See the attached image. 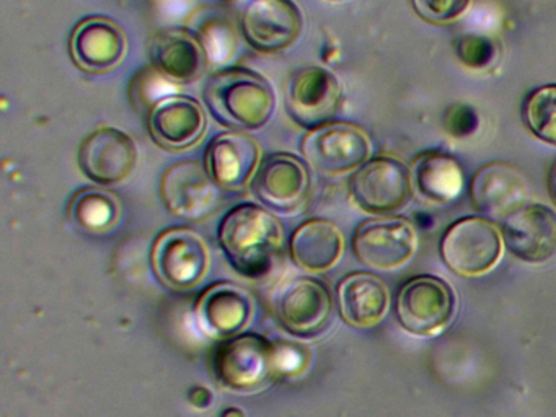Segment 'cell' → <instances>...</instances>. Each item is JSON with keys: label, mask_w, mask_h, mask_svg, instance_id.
Instances as JSON below:
<instances>
[{"label": "cell", "mask_w": 556, "mask_h": 417, "mask_svg": "<svg viewBox=\"0 0 556 417\" xmlns=\"http://www.w3.org/2000/svg\"><path fill=\"white\" fill-rule=\"evenodd\" d=\"M341 318L354 328L379 325L390 305L389 287L380 277L354 273L344 277L337 289Z\"/></svg>", "instance_id": "obj_23"}, {"label": "cell", "mask_w": 556, "mask_h": 417, "mask_svg": "<svg viewBox=\"0 0 556 417\" xmlns=\"http://www.w3.org/2000/svg\"><path fill=\"white\" fill-rule=\"evenodd\" d=\"M250 189L269 211L298 214L311 195V166L294 153H269L260 162Z\"/></svg>", "instance_id": "obj_8"}, {"label": "cell", "mask_w": 556, "mask_h": 417, "mask_svg": "<svg viewBox=\"0 0 556 417\" xmlns=\"http://www.w3.org/2000/svg\"><path fill=\"white\" fill-rule=\"evenodd\" d=\"M455 54L465 67L484 71L496 62L500 46L490 36L465 35L457 38L454 45Z\"/></svg>", "instance_id": "obj_28"}, {"label": "cell", "mask_w": 556, "mask_h": 417, "mask_svg": "<svg viewBox=\"0 0 556 417\" xmlns=\"http://www.w3.org/2000/svg\"><path fill=\"white\" fill-rule=\"evenodd\" d=\"M501 253L503 235L486 217L458 218L442 235V260L457 276H483L496 266Z\"/></svg>", "instance_id": "obj_6"}, {"label": "cell", "mask_w": 556, "mask_h": 417, "mask_svg": "<svg viewBox=\"0 0 556 417\" xmlns=\"http://www.w3.org/2000/svg\"><path fill=\"white\" fill-rule=\"evenodd\" d=\"M262 162L258 140L249 132L224 130L204 150V166L220 189L239 191L252 182Z\"/></svg>", "instance_id": "obj_19"}, {"label": "cell", "mask_w": 556, "mask_h": 417, "mask_svg": "<svg viewBox=\"0 0 556 417\" xmlns=\"http://www.w3.org/2000/svg\"><path fill=\"white\" fill-rule=\"evenodd\" d=\"M139 152L135 139L113 126L97 127L87 134L77 150V163L87 179L99 186L128 181L138 166Z\"/></svg>", "instance_id": "obj_11"}, {"label": "cell", "mask_w": 556, "mask_h": 417, "mask_svg": "<svg viewBox=\"0 0 556 417\" xmlns=\"http://www.w3.org/2000/svg\"><path fill=\"white\" fill-rule=\"evenodd\" d=\"M460 163L441 150H429L416 156L412 165L413 189L426 201L445 204L458 198L464 189Z\"/></svg>", "instance_id": "obj_25"}, {"label": "cell", "mask_w": 556, "mask_h": 417, "mask_svg": "<svg viewBox=\"0 0 556 417\" xmlns=\"http://www.w3.org/2000/svg\"><path fill=\"white\" fill-rule=\"evenodd\" d=\"M343 88L333 72L321 65L298 68L286 85L285 110L305 130L337 121Z\"/></svg>", "instance_id": "obj_7"}, {"label": "cell", "mask_w": 556, "mask_h": 417, "mask_svg": "<svg viewBox=\"0 0 556 417\" xmlns=\"http://www.w3.org/2000/svg\"><path fill=\"white\" fill-rule=\"evenodd\" d=\"M203 100L217 124L250 132L265 126L276 110V93L268 78L242 65L213 72L204 81Z\"/></svg>", "instance_id": "obj_2"}, {"label": "cell", "mask_w": 556, "mask_h": 417, "mask_svg": "<svg viewBox=\"0 0 556 417\" xmlns=\"http://www.w3.org/2000/svg\"><path fill=\"white\" fill-rule=\"evenodd\" d=\"M455 305V293L447 282L434 276H419L400 289L396 318L413 334H434L451 323Z\"/></svg>", "instance_id": "obj_12"}, {"label": "cell", "mask_w": 556, "mask_h": 417, "mask_svg": "<svg viewBox=\"0 0 556 417\" xmlns=\"http://www.w3.org/2000/svg\"><path fill=\"white\" fill-rule=\"evenodd\" d=\"M529 194L526 178L509 163H488L475 173L470 182L473 207L501 224L529 204Z\"/></svg>", "instance_id": "obj_18"}, {"label": "cell", "mask_w": 556, "mask_h": 417, "mask_svg": "<svg viewBox=\"0 0 556 417\" xmlns=\"http://www.w3.org/2000/svg\"><path fill=\"white\" fill-rule=\"evenodd\" d=\"M412 3L419 18L432 25H447L467 12L471 0H412Z\"/></svg>", "instance_id": "obj_29"}, {"label": "cell", "mask_w": 556, "mask_h": 417, "mask_svg": "<svg viewBox=\"0 0 556 417\" xmlns=\"http://www.w3.org/2000/svg\"><path fill=\"white\" fill-rule=\"evenodd\" d=\"M548 188L553 202H555L556 205V163L553 165L552 172H549Z\"/></svg>", "instance_id": "obj_31"}, {"label": "cell", "mask_w": 556, "mask_h": 417, "mask_svg": "<svg viewBox=\"0 0 556 417\" xmlns=\"http://www.w3.org/2000/svg\"><path fill=\"white\" fill-rule=\"evenodd\" d=\"M217 241L236 273L247 279H262L281 257L285 231L265 205L242 202L224 215Z\"/></svg>", "instance_id": "obj_1"}, {"label": "cell", "mask_w": 556, "mask_h": 417, "mask_svg": "<svg viewBox=\"0 0 556 417\" xmlns=\"http://www.w3.org/2000/svg\"><path fill=\"white\" fill-rule=\"evenodd\" d=\"M125 29L102 15L86 16L74 26L70 54L74 65L87 74H106L122 65L128 54Z\"/></svg>", "instance_id": "obj_16"}, {"label": "cell", "mask_w": 556, "mask_h": 417, "mask_svg": "<svg viewBox=\"0 0 556 417\" xmlns=\"http://www.w3.org/2000/svg\"><path fill=\"white\" fill-rule=\"evenodd\" d=\"M522 119L532 136L556 147V84L542 85L527 94Z\"/></svg>", "instance_id": "obj_27"}, {"label": "cell", "mask_w": 556, "mask_h": 417, "mask_svg": "<svg viewBox=\"0 0 556 417\" xmlns=\"http://www.w3.org/2000/svg\"><path fill=\"white\" fill-rule=\"evenodd\" d=\"M219 189L204 163L193 160L174 163L161 179V198L165 207L188 222L204 220L216 212L220 201Z\"/></svg>", "instance_id": "obj_15"}, {"label": "cell", "mask_w": 556, "mask_h": 417, "mask_svg": "<svg viewBox=\"0 0 556 417\" xmlns=\"http://www.w3.org/2000/svg\"><path fill=\"white\" fill-rule=\"evenodd\" d=\"M220 2L232 3V2H239V0H220Z\"/></svg>", "instance_id": "obj_32"}, {"label": "cell", "mask_w": 556, "mask_h": 417, "mask_svg": "<svg viewBox=\"0 0 556 417\" xmlns=\"http://www.w3.org/2000/svg\"><path fill=\"white\" fill-rule=\"evenodd\" d=\"M152 269L175 290L197 287L210 269V248L200 233L187 227L162 231L152 247Z\"/></svg>", "instance_id": "obj_10"}, {"label": "cell", "mask_w": 556, "mask_h": 417, "mask_svg": "<svg viewBox=\"0 0 556 417\" xmlns=\"http://www.w3.org/2000/svg\"><path fill=\"white\" fill-rule=\"evenodd\" d=\"M350 195L367 214L390 215L402 211L413 198L412 169L393 156H372L353 172Z\"/></svg>", "instance_id": "obj_4"}, {"label": "cell", "mask_w": 556, "mask_h": 417, "mask_svg": "<svg viewBox=\"0 0 556 417\" xmlns=\"http://www.w3.org/2000/svg\"><path fill=\"white\" fill-rule=\"evenodd\" d=\"M239 28L253 51L273 55L291 48L304 29V13L294 0H249Z\"/></svg>", "instance_id": "obj_9"}, {"label": "cell", "mask_w": 556, "mask_h": 417, "mask_svg": "<svg viewBox=\"0 0 556 417\" xmlns=\"http://www.w3.org/2000/svg\"><path fill=\"white\" fill-rule=\"evenodd\" d=\"M301 152L315 172L340 176L356 172L370 159L372 142L363 127L346 121H331L305 132Z\"/></svg>", "instance_id": "obj_5"}, {"label": "cell", "mask_w": 556, "mask_h": 417, "mask_svg": "<svg viewBox=\"0 0 556 417\" xmlns=\"http://www.w3.org/2000/svg\"><path fill=\"white\" fill-rule=\"evenodd\" d=\"M207 116L197 98L164 94L148 111V130L152 142L167 152H184L206 136Z\"/></svg>", "instance_id": "obj_14"}, {"label": "cell", "mask_w": 556, "mask_h": 417, "mask_svg": "<svg viewBox=\"0 0 556 417\" xmlns=\"http://www.w3.org/2000/svg\"><path fill=\"white\" fill-rule=\"evenodd\" d=\"M344 237L340 228L327 218H311L299 225L289 238V253L302 269L325 273L340 261Z\"/></svg>", "instance_id": "obj_24"}, {"label": "cell", "mask_w": 556, "mask_h": 417, "mask_svg": "<svg viewBox=\"0 0 556 417\" xmlns=\"http://www.w3.org/2000/svg\"><path fill=\"white\" fill-rule=\"evenodd\" d=\"M412 222L399 215H382L364 222L354 231L353 251L357 260L377 270L399 269L416 251Z\"/></svg>", "instance_id": "obj_13"}, {"label": "cell", "mask_w": 556, "mask_h": 417, "mask_svg": "<svg viewBox=\"0 0 556 417\" xmlns=\"http://www.w3.org/2000/svg\"><path fill=\"white\" fill-rule=\"evenodd\" d=\"M122 204L113 192L100 188H84L70 204L73 224L87 233H106L118 224Z\"/></svg>", "instance_id": "obj_26"}, {"label": "cell", "mask_w": 556, "mask_h": 417, "mask_svg": "<svg viewBox=\"0 0 556 417\" xmlns=\"http://www.w3.org/2000/svg\"><path fill=\"white\" fill-rule=\"evenodd\" d=\"M330 2H340V0H330Z\"/></svg>", "instance_id": "obj_33"}, {"label": "cell", "mask_w": 556, "mask_h": 417, "mask_svg": "<svg viewBox=\"0 0 556 417\" xmlns=\"http://www.w3.org/2000/svg\"><path fill=\"white\" fill-rule=\"evenodd\" d=\"M276 315L291 334L311 338L324 331L331 315V295L320 280L301 277L279 290Z\"/></svg>", "instance_id": "obj_20"}, {"label": "cell", "mask_w": 556, "mask_h": 417, "mask_svg": "<svg viewBox=\"0 0 556 417\" xmlns=\"http://www.w3.org/2000/svg\"><path fill=\"white\" fill-rule=\"evenodd\" d=\"M275 367V344L260 334L224 339L211 355V371L217 383L237 393H253L265 388Z\"/></svg>", "instance_id": "obj_3"}, {"label": "cell", "mask_w": 556, "mask_h": 417, "mask_svg": "<svg viewBox=\"0 0 556 417\" xmlns=\"http://www.w3.org/2000/svg\"><path fill=\"white\" fill-rule=\"evenodd\" d=\"M253 303L249 293L230 283H217L200 296L198 321L214 338L239 334L252 318Z\"/></svg>", "instance_id": "obj_22"}, {"label": "cell", "mask_w": 556, "mask_h": 417, "mask_svg": "<svg viewBox=\"0 0 556 417\" xmlns=\"http://www.w3.org/2000/svg\"><path fill=\"white\" fill-rule=\"evenodd\" d=\"M503 241L517 260L545 263L556 254V212L548 205H523L503 222Z\"/></svg>", "instance_id": "obj_21"}, {"label": "cell", "mask_w": 556, "mask_h": 417, "mask_svg": "<svg viewBox=\"0 0 556 417\" xmlns=\"http://www.w3.org/2000/svg\"><path fill=\"white\" fill-rule=\"evenodd\" d=\"M151 67L170 84H194L203 77L210 55L197 33L181 26L161 29L148 45Z\"/></svg>", "instance_id": "obj_17"}, {"label": "cell", "mask_w": 556, "mask_h": 417, "mask_svg": "<svg viewBox=\"0 0 556 417\" xmlns=\"http://www.w3.org/2000/svg\"><path fill=\"white\" fill-rule=\"evenodd\" d=\"M478 126H480V116L470 104H454L445 114V129L451 136L458 137V139L477 132Z\"/></svg>", "instance_id": "obj_30"}]
</instances>
